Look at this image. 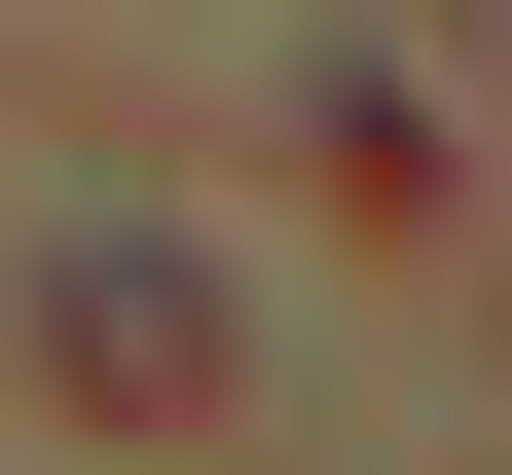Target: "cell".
Masks as SVG:
<instances>
[{
    "mask_svg": "<svg viewBox=\"0 0 512 475\" xmlns=\"http://www.w3.org/2000/svg\"><path fill=\"white\" fill-rule=\"evenodd\" d=\"M37 366H74L110 439H183V402H220V256H74V293H37Z\"/></svg>",
    "mask_w": 512,
    "mask_h": 475,
    "instance_id": "obj_1",
    "label": "cell"
}]
</instances>
